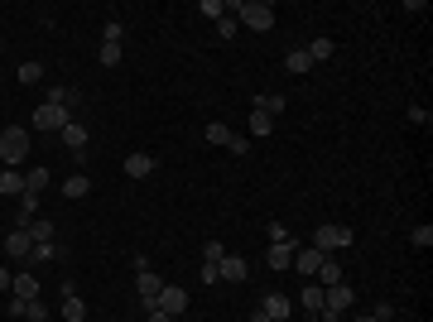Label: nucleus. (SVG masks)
<instances>
[{"instance_id": "f257e3e1", "label": "nucleus", "mask_w": 433, "mask_h": 322, "mask_svg": "<svg viewBox=\"0 0 433 322\" xmlns=\"http://www.w3.org/2000/svg\"><path fill=\"white\" fill-rule=\"evenodd\" d=\"M24 159H29V130L5 125V130H0V164H5V169H19Z\"/></svg>"}, {"instance_id": "f03ea898", "label": "nucleus", "mask_w": 433, "mask_h": 322, "mask_svg": "<svg viewBox=\"0 0 433 322\" xmlns=\"http://www.w3.org/2000/svg\"><path fill=\"white\" fill-rule=\"evenodd\" d=\"M231 15H241V24L246 29H275V10L265 5V0H241V5H231Z\"/></svg>"}, {"instance_id": "7ed1b4c3", "label": "nucleus", "mask_w": 433, "mask_h": 322, "mask_svg": "<svg viewBox=\"0 0 433 322\" xmlns=\"http://www.w3.org/2000/svg\"><path fill=\"white\" fill-rule=\"evenodd\" d=\"M347 245H351V226H342V221H323V226L313 231V250H323V255L347 250Z\"/></svg>"}, {"instance_id": "20e7f679", "label": "nucleus", "mask_w": 433, "mask_h": 322, "mask_svg": "<svg viewBox=\"0 0 433 322\" xmlns=\"http://www.w3.org/2000/svg\"><path fill=\"white\" fill-rule=\"evenodd\" d=\"M159 289H164V279L149 269V274H135V299H140V308L149 313L154 303H159Z\"/></svg>"}, {"instance_id": "39448f33", "label": "nucleus", "mask_w": 433, "mask_h": 322, "mask_svg": "<svg viewBox=\"0 0 433 322\" xmlns=\"http://www.w3.org/2000/svg\"><path fill=\"white\" fill-rule=\"evenodd\" d=\"M68 120H73V111L68 106H48V102H39V111H34V125H39V130H63Z\"/></svg>"}, {"instance_id": "423d86ee", "label": "nucleus", "mask_w": 433, "mask_h": 322, "mask_svg": "<svg viewBox=\"0 0 433 322\" xmlns=\"http://www.w3.org/2000/svg\"><path fill=\"white\" fill-rule=\"evenodd\" d=\"M154 308H159V313H169V318H178V313L188 308V294H183L178 284H164V289H159V303H154Z\"/></svg>"}, {"instance_id": "0eeeda50", "label": "nucleus", "mask_w": 433, "mask_h": 322, "mask_svg": "<svg viewBox=\"0 0 433 322\" xmlns=\"http://www.w3.org/2000/svg\"><path fill=\"white\" fill-rule=\"evenodd\" d=\"M294 250H299V240H275V245L265 250L270 269H294Z\"/></svg>"}, {"instance_id": "6e6552de", "label": "nucleus", "mask_w": 433, "mask_h": 322, "mask_svg": "<svg viewBox=\"0 0 433 322\" xmlns=\"http://www.w3.org/2000/svg\"><path fill=\"white\" fill-rule=\"evenodd\" d=\"M217 274H221L226 284H246V274H250V265H246L241 255H221V260H217Z\"/></svg>"}, {"instance_id": "1a4fd4ad", "label": "nucleus", "mask_w": 433, "mask_h": 322, "mask_svg": "<svg viewBox=\"0 0 433 322\" xmlns=\"http://www.w3.org/2000/svg\"><path fill=\"white\" fill-rule=\"evenodd\" d=\"M318 265H323V250H313V245H299V250H294V269H299L304 279H313Z\"/></svg>"}, {"instance_id": "9d476101", "label": "nucleus", "mask_w": 433, "mask_h": 322, "mask_svg": "<svg viewBox=\"0 0 433 322\" xmlns=\"http://www.w3.org/2000/svg\"><path fill=\"white\" fill-rule=\"evenodd\" d=\"M29 250H34L29 231H19V226H15V231L5 236V255H10V260H29Z\"/></svg>"}, {"instance_id": "9b49d317", "label": "nucleus", "mask_w": 433, "mask_h": 322, "mask_svg": "<svg viewBox=\"0 0 433 322\" xmlns=\"http://www.w3.org/2000/svg\"><path fill=\"white\" fill-rule=\"evenodd\" d=\"M260 313H265V318H289V313H294V299H289V294H265V303H260Z\"/></svg>"}, {"instance_id": "f8f14e48", "label": "nucleus", "mask_w": 433, "mask_h": 322, "mask_svg": "<svg viewBox=\"0 0 433 322\" xmlns=\"http://www.w3.org/2000/svg\"><path fill=\"white\" fill-rule=\"evenodd\" d=\"M19 231H29V240H34V245H44V240H53V236H58V226H53L48 216H34V221H29V226H19Z\"/></svg>"}, {"instance_id": "ddd939ff", "label": "nucleus", "mask_w": 433, "mask_h": 322, "mask_svg": "<svg viewBox=\"0 0 433 322\" xmlns=\"http://www.w3.org/2000/svg\"><path fill=\"white\" fill-rule=\"evenodd\" d=\"M10 299H24V303H29V299H39V279H34L29 269H19V274H15V289H10Z\"/></svg>"}, {"instance_id": "4468645a", "label": "nucleus", "mask_w": 433, "mask_h": 322, "mask_svg": "<svg viewBox=\"0 0 433 322\" xmlns=\"http://www.w3.org/2000/svg\"><path fill=\"white\" fill-rule=\"evenodd\" d=\"M58 135H63V144H68V149H73V154H82V149H87V130H82V125H77V120H68V125H63V130H58Z\"/></svg>"}, {"instance_id": "2eb2a0df", "label": "nucleus", "mask_w": 433, "mask_h": 322, "mask_svg": "<svg viewBox=\"0 0 433 322\" xmlns=\"http://www.w3.org/2000/svg\"><path fill=\"white\" fill-rule=\"evenodd\" d=\"M24 193V173L19 169H0V198H19Z\"/></svg>"}, {"instance_id": "dca6fc26", "label": "nucleus", "mask_w": 433, "mask_h": 322, "mask_svg": "<svg viewBox=\"0 0 433 322\" xmlns=\"http://www.w3.org/2000/svg\"><path fill=\"white\" fill-rule=\"evenodd\" d=\"M299 303H304V313H313V318H318V313H323V284H313V279H308V284H304V294H299Z\"/></svg>"}, {"instance_id": "f3484780", "label": "nucleus", "mask_w": 433, "mask_h": 322, "mask_svg": "<svg viewBox=\"0 0 433 322\" xmlns=\"http://www.w3.org/2000/svg\"><path fill=\"white\" fill-rule=\"evenodd\" d=\"M313 284H323V289H332V284H342V265H337L332 255H323V265H318V274H313Z\"/></svg>"}, {"instance_id": "a211bd4d", "label": "nucleus", "mask_w": 433, "mask_h": 322, "mask_svg": "<svg viewBox=\"0 0 433 322\" xmlns=\"http://www.w3.org/2000/svg\"><path fill=\"white\" fill-rule=\"evenodd\" d=\"M284 106H289L284 92H260V97H255V111H265V115H279Z\"/></svg>"}, {"instance_id": "6ab92c4d", "label": "nucleus", "mask_w": 433, "mask_h": 322, "mask_svg": "<svg viewBox=\"0 0 433 322\" xmlns=\"http://www.w3.org/2000/svg\"><path fill=\"white\" fill-rule=\"evenodd\" d=\"M125 173H130V178H149V173H154V159L140 149V154H130V159H125Z\"/></svg>"}, {"instance_id": "aec40b11", "label": "nucleus", "mask_w": 433, "mask_h": 322, "mask_svg": "<svg viewBox=\"0 0 433 322\" xmlns=\"http://www.w3.org/2000/svg\"><path fill=\"white\" fill-rule=\"evenodd\" d=\"M284 68H289V73H294V77H304V73H308V68H313V58H308V53H304V48H289V58H284Z\"/></svg>"}, {"instance_id": "412c9836", "label": "nucleus", "mask_w": 433, "mask_h": 322, "mask_svg": "<svg viewBox=\"0 0 433 322\" xmlns=\"http://www.w3.org/2000/svg\"><path fill=\"white\" fill-rule=\"evenodd\" d=\"M63 193H68V198L77 202V198H87V193H92V178H87V173H73V178L63 183Z\"/></svg>"}, {"instance_id": "4be33fe9", "label": "nucleus", "mask_w": 433, "mask_h": 322, "mask_svg": "<svg viewBox=\"0 0 433 322\" xmlns=\"http://www.w3.org/2000/svg\"><path fill=\"white\" fill-rule=\"evenodd\" d=\"M82 318H87V303H82L77 294H68V299H63V322H82Z\"/></svg>"}, {"instance_id": "5701e85b", "label": "nucleus", "mask_w": 433, "mask_h": 322, "mask_svg": "<svg viewBox=\"0 0 433 322\" xmlns=\"http://www.w3.org/2000/svg\"><path fill=\"white\" fill-rule=\"evenodd\" d=\"M246 130H250V135H270V130H275V115H265V111L250 106V125H246Z\"/></svg>"}, {"instance_id": "b1692460", "label": "nucleus", "mask_w": 433, "mask_h": 322, "mask_svg": "<svg viewBox=\"0 0 433 322\" xmlns=\"http://www.w3.org/2000/svg\"><path fill=\"white\" fill-rule=\"evenodd\" d=\"M304 53H308V58H313V63H327V58H332V53H337V48H332V39H313V44H308V48H304Z\"/></svg>"}, {"instance_id": "393cba45", "label": "nucleus", "mask_w": 433, "mask_h": 322, "mask_svg": "<svg viewBox=\"0 0 433 322\" xmlns=\"http://www.w3.org/2000/svg\"><path fill=\"white\" fill-rule=\"evenodd\" d=\"M48 188V169H29L24 173V193H44Z\"/></svg>"}, {"instance_id": "a878e982", "label": "nucleus", "mask_w": 433, "mask_h": 322, "mask_svg": "<svg viewBox=\"0 0 433 322\" xmlns=\"http://www.w3.org/2000/svg\"><path fill=\"white\" fill-rule=\"evenodd\" d=\"M409 245H419V250H429V245H433V226H429V221L409 231Z\"/></svg>"}, {"instance_id": "bb28decb", "label": "nucleus", "mask_w": 433, "mask_h": 322, "mask_svg": "<svg viewBox=\"0 0 433 322\" xmlns=\"http://www.w3.org/2000/svg\"><path fill=\"white\" fill-rule=\"evenodd\" d=\"M97 63H102V68H116V63H120V44H102V48H97Z\"/></svg>"}, {"instance_id": "cd10ccee", "label": "nucleus", "mask_w": 433, "mask_h": 322, "mask_svg": "<svg viewBox=\"0 0 433 322\" xmlns=\"http://www.w3.org/2000/svg\"><path fill=\"white\" fill-rule=\"evenodd\" d=\"M39 77H44V63H19V82L24 87H34Z\"/></svg>"}, {"instance_id": "c85d7f7f", "label": "nucleus", "mask_w": 433, "mask_h": 322, "mask_svg": "<svg viewBox=\"0 0 433 322\" xmlns=\"http://www.w3.org/2000/svg\"><path fill=\"white\" fill-rule=\"evenodd\" d=\"M203 135H208V144H226V140H231V130H226L221 120H212V125H208Z\"/></svg>"}, {"instance_id": "c756f323", "label": "nucleus", "mask_w": 433, "mask_h": 322, "mask_svg": "<svg viewBox=\"0 0 433 322\" xmlns=\"http://www.w3.org/2000/svg\"><path fill=\"white\" fill-rule=\"evenodd\" d=\"M53 255H58V245H53V240H44V245H34V250H29V260H34V265H44V260H53Z\"/></svg>"}, {"instance_id": "7c9ffc66", "label": "nucleus", "mask_w": 433, "mask_h": 322, "mask_svg": "<svg viewBox=\"0 0 433 322\" xmlns=\"http://www.w3.org/2000/svg\"><path fill=\"white\" fill-rule=\"evenodd\" d=\"M24 318H29V322H44V318H48L44 299H29V303H24Z\"/></svg>"}, {"instance_id": "2f4dec72", "label": "nucleus", "mask_w": 433, "mask_h": 322, "mask_svg": "<svg viewBox=\"0 0 433 322\" xmlns=\"http://www.w3.org/2000/svg\"><path fill=\"white\" fill-rule=\"evenodd\" d=\"M221 255H226V245H221V240H208V245H203V265H217Z\"/></svg>"}, {"instance_id": "473e14b6", "label": "nucleus", "mask_w": 433, "mask_h": 322, "mask_svg": "<svg viewBox=\"0 0 433 322\" xmlns=\"http://www.w3.org/2000/svg\"><path fill=\"white\" fill-rule=\"evenodd\" d=\"M226 149L241 159V154H250V140H246V135H231V140H226Z\"/></svg>"}, {"instance_id": "72a5a7b5", "label": "nucleus", "mask_w": 433, "mask_h": 322, "mask_svg": "<svg viewBox=\"0 0 433 322\" xmlns=\"http://www.w3.org/2000/svg\"><path fill=\"white\" fill-rule=\"evenodd\" d=\"M198 10H203V15H208V19H221V15H226V5H221V0H203V5H198Z\"/></svg>"}, {"instance_id": "f704fd0d", "label": "nucleus", "mask_w": 433, "mask_h": 322, "mask_svg": "<svg viewBox=\"0 0 433 322\" xmlns=\"http://www.w3.org/2000/svg\"><path fill=\"white\" fill-rule=\"evenodd\" d=\"M102 44H120V19H107V29H102Z\"/></svg>"}, {"instance_id": "c9c22d12", "label": "nucleus", "mask_w": 433, "mask_h": 322, "mask_svg": "<svg viewBox=\"0 0 433 322\" xmlns=\"http://www.w3.org/2000/svg\"><path fill=\"white\" fill-rule=\"evenodd\" d=\"M217 34L231 39V34H236V15H221V19H217Z\"/></svg>"}, {"instance_id": "e433bc0d", "label": "nucleus", "mask_w": 433, "mask_h": 322, "mask_svg": "<svg viewBox=\"0 0 433 322\" xmlns=\"http://www.w3.org/2000/svg\"><path fill=\"white\" fill-rule=\"evenodd\" d=\"M409 120H414V125H433V111L429 106H409Z\"/></svg>"}, {"instance_id": "4c0bfd02", "label": "nucleus", "mask_w": 433, "mask_h": 322, "mask_svg": "<svg viewBox=\"0 0 433 322\" xmlns=\"http://www.w3.org/2000/svg\"><path fill=\"white\" fill-rule=\"evenodd\" d=\"M130 269H135V274H149V255L135 250V255H130Z\"/></svg>"}, {"instance_id": "58836bf2", "label": "nucleus", "mask_w": 433, "mask_h": 322, "mask_svg": "<svg viewBox=\"0 0 433 322\" xmlns=\"http://www.w3.org/2000/svg\"><path fill=\"white\" fill-rule=\"evenodd\" d=\"M198 279H203V284H221V274H217V265H203V269H198Z\"/></svg>"}, {"instance_id": "ea45409f", "label": "nucleus", "mask_w": 433, "mask_h": 322, "mask_svg": "<svg viewBox=\"0 0 433 322\" xmlns=\"http://www.w3.org/2000/svg\"><path fill=\"white\" fill-rule=\"evenodd\" d=\"M395 318V303H376V322H390Z\"/></svg>"}, {"instance_id": "a19ab883", "label": "nucleus", "mask_w": 433, "mask_h": 322, "mask_svg": "<svg viewBox=\"0 0 433 322\" xmlns=\"http://www.w3.org/2000/svg\"><path fill=\"white\" fill-rule=\"evenodd\" d=\"M10 289H15V274H10V269L0 265V294H10Z\"/></svg>"}, {"instance_id": "79ce46f5", "label": "nucleus", "mask_w": 433, "mask_h": 322, "mask_svg": "<svg viewBox=\"0 0 433 322\" xmlns=\"http://www.w3.org/2000/svg\"><path fill=\"white\" fill-rule=\"evenodd\" d=\"M145 322H174V318H169V313H159V308H149V313H145Z\"/></svg>"}, {"instance_id": "37998d69", "label": "nucleus", "mask_w": 433, "mask_h": 322, "mask_svg": "<svg viewBox=\"0 0 433 322\" xmlns=\"http://www.w3.org/2000/svg\"><path fill=\"white\" fill-rule=\"evenodd\" d=\"M351 322H376V313H356V318H351Z\"/></svg>"}, {"instance_id": "c03bdc74", "label": "nucleus", "mask_w": 433, "mask_h": 322, "mask_svg": "<svg viewBox=\"0 0 433 322\" xmlns=\"http://www.w3.org/2000/svg\"><path fill=\"white\" fill-rule=\"evenodd\" d=\"M250 322H279V318H265V313H260V308H255V318H250Z\"/></svg>"}]
</instances>
